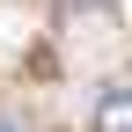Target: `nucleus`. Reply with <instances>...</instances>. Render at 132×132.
<instances>
[{"label":"nucleus","instance_id":"obj_1","mask_svg":"<svg viewBox=\"0 0 132 132\" xmlns=\"http://www.w3.org/2000/svg\"><path fill=\"white\" fill-rule=\"evenodd\" d=\"M88 132H132V81H110L88 110Z\"/></svg>","mask_w":132,"mask_h":132},{"label":"nucleus","instance_id":"obj_2","mask_svg":"<svg viewBox=\"0 0 132 132\" xmlns=\"http://www.w3.org/2000/svg\"><path fill=\"white\" fill-rule=\"evenodd\" d=\"M0 132H29V125H22V118H7V110H0Z\"/></svg>","mask_w":132,"mask_h":132}]
</instances>
